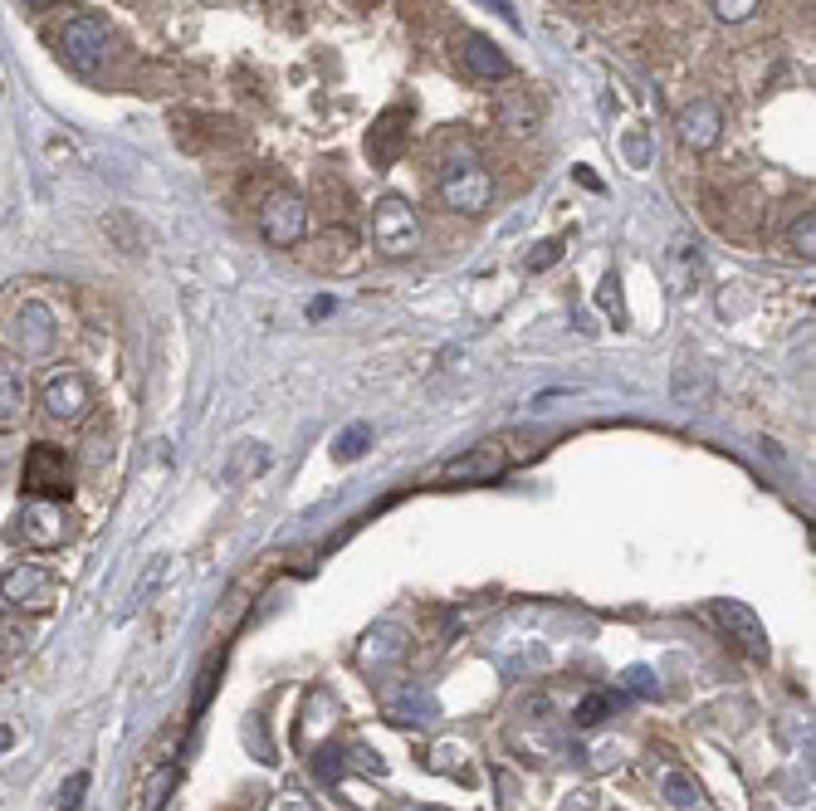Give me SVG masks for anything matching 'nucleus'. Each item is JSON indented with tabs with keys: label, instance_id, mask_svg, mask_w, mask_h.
<instances>
[{
	"label": "nucleus",
	"instance_id": "f257e3e1",
	"mask_svg": "<svg viewBox=\"0 0 816 811\" xmlns=\"http://www.w3.org/2000/svg\"><path fill=\"white\" fill-rule=\"evenodd\" d=\"M372 244L386 259H411L421 250V220L406 195H382L372 205Z\"/></svg>",
	"mask_w": 816,
	"mask_h": 811
},
{
	"label": "nucleus",
	"instance_id": "f03ea898",
	"mask_svg": "<svg viewBox=\"0 0 816 811\" xmlns=\"http://www.w3.org/2000/svg\"><path fill=\"white\" fill-rule=\"evenodd\" d=\"M441 201L450 205V211L460 215H484L494 201V176L480 166V156L474 152H460V162L445 166L441 176Z\"/></svg>",
	"mask_w": 816,
	"mask_h": 811
},
{
	"label": "nucleus",
	"instance_id": "7ed1b4c3",
	"mask_svg": "<svg viewBox=\"0 0 816 811\" xmlns=\"http://www.w3.org/2000/svg\"><path fill=\"white\" fill-rule=\"evenodd\" d=\"M21 489H25V494H35V498H50V504H60V498L74 494V459L64 455L60 445L40 440V445H30V455H25Z\"/></svg>",
	"mask_w": 816,
	"mask_h": 811
},
{
	"label": "nucleus",
	"instance_id": "20e7f679",
	"mask_svg": "<svg viewBox=\"0 0 816 811\" xmlns=\"http://www.w3.org/2000/svg\"><path fill=\"white\" fill-rule=\"evenodd\" d=\"M40 406H44V416L60 420V426H79L93 410V381L84 377L79 367H60L54 377H44Z\"/></svg>",
	"mask_w": 816,
	"mask_h": 811
},
{
	"label": "nucleus",
	"instance_id": "39448f33",
	"mask_svg": "<svg viewBox=\"0 0 816 811\" xmlns=\"http://www.w3.org/2000/svg\"><path fill=\"white\" fill-rule=\"evenodd\" d=\"M60 49H64V59H69L74 68L93 74V68H103L113 59V29L103 25L99 15H74L69 25H64V35H60Z\"/></svg>",
	"mask_w": 816,
	"mask_h": 811
},
{
	"label": "nucleus",
	"instance_id": "423d86ee",
	"mask_svg": "<svg viewBox=\"0 0 816 811\" xmlns=\"http://www.w3.org/2000/svg\"><path fill=\"white\" fill-rule=\"evenodd\" d=\"M308 230V205L298 191H269V201L259 205V235L275 250H294Z\"/></svg>",
	"mask_w": 816,
	"mask_h": 811
},
{
	"label": "nucleus",
	"instance_id": "0eeeda50",
	"mask_svg": "<svg viewBox=\"0 0 816 811\" xmlns=\"http://www.w3.org/2000/svg\"><path fill=\"white\" fill-rule=\"evenodd\" d=\"M54 342H60V318H54L50 303H21L11 318V347L25 352V357H44V352H54Z\"/></svg>",
	"mask_w": 816,
	"mask_h": 811
},
{
	"label": "nucleus",
	"instance_id": "6e6552de",
	"mask_svg": "<svg viewBox=\"0 0 816 811\" xmlns=\"http://www.w3.org/2000/svg\"><path fill=\"white\" fill-rule=\"evenodd\" d=\"M714 621L724 625L728 631V641H738V650L743 655H753V660H767V650H773V645H767V625L757 621V611L748 601H714Z\"/></svg>",
	"mask_w": 816,
	"mask_h": 811
},
{
	"label": "nucleus",
	"instance_id": "1a4fd4ad",
	"mask_svg": "<svg viewBox=\"0 0 816 811\" xmlns=\"http://www.w3.org/2000/svg\"><path fill=\"white\" fill-rule=\"evenodd\" d=\"M0 596L11 606H50L54 596V582L40 562H15L0 572Z\"/></svg>",
	"mask_w": 816,
	"mask_h": 811
},
{
	"label": "nucleus",
	"instance_id": "9d476101",
	"mask_svg": "<svg viewBox=\"0 0 816 811\" xmlns=\"http://www.w3.org/2000/svg\"><path fill=\"white\" fill-rule=\"evenodd\" d=\"M503 469H509L503 445H499V440H484V445L455 455L450 465H445V479H450V484H474V479H499Z\"/></svg>",
	"mask_w": 816,
	"mask_h": 811
},
{
	"label": "nucleus",
	"instance_id": "9b49d317",
	"mask_svg": "<svg viewBox=\"0 0 816 811\" xmlns=\"http://www.w3.org/2000/svg\"><path fill=\"white\" fill-rule=\"evenodd\" d=\"M718 137H724V113H718V103L694 98V103L679 113V142H685L689 152H709V147H718Z\"/></svg>",
	"mask_w": 816,
	"mask_h": 811
},
{
	"label": "nucleus",
	"instance_id": "f8f14e48",
	"mask_svg": "<svg viewBox=\"0 0 816 811\" xmlns=\"http://www.w3.org/2000/svg\"><path fill=\"white\" fill-rule=\"evenodd\" d=\"M25 410H30V377H25L21 357L0 352V430L21 426Z\"/></svg>",
	"mask_w": 816,
	"mask_h": 811
},
{
	"label": "nucleus",
	"instance_id": "ddd939ff",
	"mask_svg": "<svg viewBox=\"0 0 816 811\" xmlns=\"http://www.w3.org/2000/svg\"><path fill=\"white\" fill-rule=\"evenodd\" d=\"M460 64H464V74H470V78H484V84H494V78H509V74H513L509 54H503V49L494 45L489 35H474V29L460 39Z\"/></svg>",
	"mask_w": 816,
	"mask_h": 811
},
{
	"label": "nucleus",
	"instance_id": "4468645a",
	"mask_svg": "<svg viewBox=\"0 0 816 811\" xmlns=\"http://www.w3.org/2000/svg\"><path fill=\"white\" fill-rule=\"evenodd\" d=\"M406 127H411V107H386L372 123V132H367V156L377 166H392L406 147Z\"/></svg>",
	"mask_w": 816,
	"mask_h": 811
},
{
	"label": "nucleus",
	"instance_id": "2eb2a0df",
	"mask_svg": "<svg viewBox=\"0 0 816 811\" xmlns=\"http://www.w3.org/2000/svg\"><path fill=\"white\" fill-rule=\"evenodd\" d=\"M21 533H25V543H35V547H60L64 543V514H60V504H50V498H35L30 508H25L21 518Z\"/></svg>",
	"mask_w": 816,
	"mask_h": 811
},
{
	"label": "nucleus",
	"instance_id": "dca6fc26",
	"mask_svg": "<svg viewBox=\"0 0 816 811\" xmlns=\"http://www.w3.org/2000/svg\"><path fill=\"white\" fill-rule=\"evenodd\" d=\"M406 650H411V635H406L396 621H377L372 631H367V641H362V664L386 670V664L406 660Z\"/></svg>",
	"mask_w": 816,
	"mask_h": 811
},
{
	"label": "nucleus",
	"instance_id": "f3484780",
	"mask_svg": "<svg viewBox=\"0 0 816 811\" xmlns=\"http://www.w3.org/2000/svg\"><path fill=\"white\" fill-rule=\"evenodd\" d=\"M386 713H392L396 723H431L435 713H441V704H435V694L425 689V684H406L401 694L386 699Z\"/></svg>",
	"mask_w": 816,
	"mask_h": 811
},
{
	"label": "nucleus",
	"instance_id": "a211bd4d",
	"mask_svg": "<svg viewBox=\"0 0 816 811\" xmlns=\"http://www.w3.org/2000/svg\"><path fill=\"white\" fill-rule=\"evenodd\" d=\"M494 117H499V127L509 137H533V127H538V107H533V93H499V103H494Z\"/></svg>",
	"mask_w": 816,
	"mask_h": 811
},
{
	"label": "nucleus",
	"instance_id": "6ab92c4d",
	"mask_svg": "<svg viewBox=\"0 0 816 811\" xmlns=\"http://www.w3.org/2000/svg\"><path fill=\"white\" fill-rule=\"evenodd\" d=\"M177 782H181V768H177V762H162V768L148 777V787H142V811H162V807H167L171 791H177Z\"/></svg>",
	"mask_w": 816,
	"mask_h": 811
},
{
	"label": "nucleus",
	"instance_id": "aec40b11",
	"mask_svg": "<svg viewBox=\"0 0 816 811\" xmlns=\"http://www.w3.org/2000/svg\"><path fill=\"white\" fill-rule=\"evenodd\" d=\"M660 797H665V807H675V811H694L699 807V782L689 777V772H665Z\"/></svg>",
	"mask_w": 816,
	"mask_h": 811
},
{
	"label": "nucleus",
	"instance_id": "412c9836",
	"mask_svg": "<svg viewBox=\"0 0 816 811\" xmlns=\"http://www.w3.org/2000/svg\"><path fill=\"white\" fill-rule=\"evenodd\" d=\"M787 250L802 254V259L816 254V211H802L792 225H787Z\"/></svg>",
	"mask_w": 816,
	"mask_h": 811
},
{
	"label": "nucleus",
	"instance_id": "4be33fe9",
	"mask_svg": "<svg viewBox=\"0 0 816 811\" xmlns=\"http://www.w3.org/2000/svg\"><path fill=\"white\" fill-rule=\"evenodd\" d=\"M621 699H611V694H587V699L577 704V709H572V723H577V728H597L601 719H611V709H616Z\"/></svg>",
	"mask_w": 816,
	"mask_h": 811
},
{
	"label": "nucleus",
	"instance_id": "5701e85b",
	"mask_svg": "<svg viewBox=\"0 0 816 811\" xmlns=\"http://www.w3.org/2000/svg\"><path fill=\"white\" fill-rule=\"evenodd\" d=\"M367 440H372V426H347L343 435L333 440V459H362L367 455Z\"/></svg>",
	"mask_w": 816,
	"mask_h": 811
},
{
	"label": "nucleus",
	"instance_id": "b1692460",
	"mask_svg": "<svg viewBox=\"0 0 816 811\" xmlns=\"http://www.w3.org/2000/svg\"><path fill=\"white\" fill-rule=\"evenodd\" d=\"M30 645V625L21 616H0V655H21Z\"/></svg>",
	"mask_w": 816,
	"mask_h": 811
},
{
	"label": "nucleus",
	"instance_id": "393cba45",
	"mask_svg": "<svg viewBox=\"0 0 816 811\" xmlns=\"http://www.w3.org/2000/svg\"><path fill=\"white\" fill-rule=\"evenodd\" d=\"M84 797H89V772H69V777H64V787H60V797H54V807H60V811H79Z\"/></svg>",
	"mask_w": 816,
	"mask_h": 811
},
{
	"label": "nucleus",
	"instance_id": "a878e982",
	"mask_svg": "<svg viewBox=\"0 0 816 811\" xmlns=\"http://www.w3.org/2000/svg\"><path fill=\"white\" fill-rule=\"evenodd\" d=\"M757 10H763V0H714V15L724 20V25H743Z\"/></svg>",
	"mask_w": 816,
	"mask_h": 811
},
{
	"label": "nucleus",
	"instance_id": "bb28decb",
	"mask_svg": "<svg viewBox=\"0 0 816 811\" xmlns=\"http://www.w3.org/2000/svg\"><path fill=\"white\" fill-rule=\"evenodd\" d=\"M621 689H626V694H650V699H655V694H660L655 670H646V664H630V670L621 674Z\"/></svg>",
	"mask_w": 816,
	"mask_h": 811
},
{
	"label": "nucleus",
	"instance_id": "cd10ccee",
	"mask_svg": "<svg viewBox=\"0 0 816 811\" xmlns=\"http://www.w3.org/2000/svg\"><path fill=\"white\" fill-rule=\"evenodd\" d=\"M265 465H269V449H259V445H250V440H245V449H240V459L226 469V479H245L250 469H265Z\"/></svg>",
	"mask_w": 816,
	"mask_h": 811
},
{
	"label": "nucleus",
	"instance_id": "c85d7f7f",
	"mask_svg": "<svg viewBox=\"0 0 816 811\" xmlns=\"http://www.w3.org/2000/svg\"><path fill=\"white\" fill-rule=\"evenodd\" d=\"M597 303H601V308H607L616 322H626V308H621V279H616V274H607V279H601Z\"/></svg>",
	"mask_w": 816,
	"mask_h": 811
},
{
	"label": "nucleus",
	"instance_id": "c756f323",
	"mask_svg": "<svg viewBox=\"0 0 816 811\" xmlns=\"http://www.w3.org/2000/svg\"><path fill=\"white\" fill-rule=\"evenodd\" d=\"M562 244H568L562 235H558V240L533 244V250H528V269H548V264H558V259H562Z\"/></svg>",
	"mask_w": 816,
	"mask_h": 811
},
{
	"label": "nucleus",
	"instance_id": "7c9ffc66",
	"mask_svg": "<svg viewBox=\"0 0 816 811\" xmlns=\"http://www.w3.org/2000/svg\"><path fill=\"white\" fill-rule=\"evenodd\" d=\"M343 768H347V762H343V752H337V748H323V752H318V762H314V772L323 782H337V777H343Z\"/></svg>",
	"mask_w": 816,
	"mask_h": 811
},
{
	"label": "nucleus",
	"instance_id": "2f4dec72",
	"mask_svg": "<svg viewBox=\"0 0 816 811\" xmlns=\"http://www.w3.org/2000/svg\"><path fill=\"white\" fill-rule=\"evenodd\" d=\"M460 758H464V748H455V743H441V748H435V768L441 772L460 768Z\"/></svg>",
	"mask_w": 816,
	"mask_h": 811
},
{
	"label": "nucleus",
	"instance_id": "473e14b6",
	"mask_svg": "<svg viewBox=\"0 0 816 811\" xmlns=\"http://www.w3.org/2000/svg\"><path fill=\"white\" fill-rule=\"evenodd\" d=\"M489 5H494V10H499V15H503V20H509V25H519V15H513V5H509V0H489Z\"/></svg>",
	"mask_w": 816,
	"mask_h": 811
},
{
	"label": "nucleus",
	"instance_id": "72a5a7b5",
	"mask_svg": "<svg viewBox=\"0 0 816 811\" xmlns=\"http://www.w3.org/2000/svg\"><path fill=\"white\" fill-rule=\"evenodd\" d=\"M577 181H582V186H591V191H601V181L591 176V166H577Z\"/></svg>",
	"mask_w": 816,
	"mask_h": 811
},
{
	"label": "nucleus",
	"instance_id": "f704fd0d",
	"mask_svg": "<svg viewBox=\"0 0 816 811\" xmlns=\"http://www.w3.org/2000/svg\"><path fill=\"white\" fill-rule=\"evenodd\" d=\"M11 743H15V733H11V728H0V752L11 748Z\"/></svg>",
	"mask_w": 816,
	"mask_h": 811
},
{
	"label": "nucleus",
	"instance_id": "c9c22d12",
	"mask_svg": "<svg viewBox=\"0 0 816 811\" xmlns=\"http://www.w3.org/2000/svg\"><path fill=\"white\" fill-rule=\"evenodd\" d=\"M30 10H50V5H60V0H25Z\"/></svg>",
	"mask_w": 816,
	"mask_h": 811
},
{
	"label": "nucleus",
	"instance_id": "e433bc0d",
	"mask_svg": "<svg viewBox=\"0 0 816 811\" xmlns=\"http://www.w3.org/2000/svg\"><path fill=\"white\" fill-rule=\"evenodd\" d=\"M421 811H441V807H421Z\"/></svg>",
	"mask_w": 816,
	"mask_h": 811
}]
</instances>
